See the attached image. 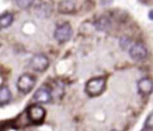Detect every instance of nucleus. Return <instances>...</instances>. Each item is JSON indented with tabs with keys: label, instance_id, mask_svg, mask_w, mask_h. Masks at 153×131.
Instances as JSON below:
<instances>
[{
	"label": "nucleus",
	"instance_id": "17",
	"mask_svg": "<svg viewBox=\"0 0 153 131\" xmlns=\"http://www.w3.org/2000/svg\"><path fill=\"white\" fill-rule=\"evenodd\" d=\"M112 131H115V130H112Z\"/></svg>",
	"mask_w": 153,
	"mask_h": 131
},
{
	"label": "nucleus",
	"instance_id": "4",
	"mask_svg": "<svg viewBox=\"0 0 153 131\" xmlns=\"http://www.w3.org/2000/svg\"><path fill=\"white\" fill-rule=\"evenodd\" d=\"M129 55L134 60H143L147 56V48L142 42H133L129 47Z\"/></svg>",
	"mask_w": 153,
	"mask_h": 131
},
{
	"label": "nucleus",
	"instance_id": "5",
	"mask_svg": "<svg viewBox=\"0 0 153 131\" xmlns=\"http://www.w3.org/2000/svg\"><path fill=\"white\" fill-rule=\"evenodd\" d=\"M27 113V117L29 119L35 123V124H38V123H42L44 117H45V109L42 107V106H38V105H32L27 108L26 111Z\"/></svg>",
	"mask_w": 153,
	"mask_h": 131
},
{
	"label": "nucleus",
	"instance_id": "13",
	"mask_svg": "<svg viewBox=\"0 0 153 131\" xmlns=\"http://www.w3.org/2000/svg\"><path fill=\"white\" fill-rule=\"evenodd\" d=\"M14 2H16V5L19 7V8H29L31 5H32V2H33V0H14Z\"/></svg>",
	"mask_w": 153,
	"mask_h": 131
},
{
	"label": "nucleus",
	"instance_id": "7",
	"mask_svg": "<svg viewBox=\"0 0 153 131\" xmlns=\"http://www.w3.org/2000/svg\"><path fill=\"white\" fill-rule=\"evenodd\" d=\"M51 100V91L48 87H41L33 94V101L38 103H48Z\"/></svg>",
	"mask_w": 153,
	"mask_h": 131
},
{
	"label": "nucleus",
	"instance_id": "12",
	"mask_svg": "<svg viewBox=\"0 0 153 131\" xmlns=\"http://www.w3.org/2000/svg\"><path fill=\"white\" fill-rule=\"evenodd\" d=\"M94 26H96V29L99 30V31L108 30V29L110 28V20H109V18H106V17H99V18L96 20Z\"/></svg>",
	"mask_w": 153,
	"mask_h": 131
},
{
	"label": "nucleus",
	"instance_id": "9",
	"mask_svg": "<svg viewBox=\"0 0 153 131\" xmlns=\"http://www.w3.org/2000/svg\"><path fill=\"white\" fill-rule=\"evenodd\" d=\"M59 10L61 13H72L75 10V2L73 0H63L60 2Z\"/></svg>",
	"mask_w": 153,
	"mask_h": 131
},
{
	"label": "nucleus",
	"instance_id": "3",
	"mask_svg": "<svg viewBox=\"0 0 153 131\" xmlns=\"http://www.w3.org/2000/svg\"><path fill=\"white\" fill-rule=\"evenodd\" d=\"M35 83H36V79L33 76L29 75V73H24L22 75L18 81H17V88L19 89V91L26 94L29 91L32 90V88L35 87Z\"/></svg>",
	"mask_w": 153,
	"mask_h": 131
},
{
	"label": "nucleus",
	"instance_id": "10",
	"mask_svg": "<svg viewBox=\"0 0 153 131\" xmlns=\"http://www.w3.org/2000/svg\"><path fill=\"white\" fill-rule=\"evenodd\" d=\"M11 100V91L6 85L0 87V106L8 103Z\"/></svg>",
	"mask_w": 153,
	"mask_h": 131
},
{
	"label": "nucleus",
	"instance_id": "16",
	"mask_svg": "<svg viewBox=\"0 0 153 131\" xmlns=\"http://www.w3.org/2000/svg\"><path fill=\"white\" fill-rule=\"evenodd\" d=\"M148 17H149V19H152V20H153V10H152V11H149Z\"/></svg>",
	"mask_w": 153,
	"mask_h": 131
},
{
	"label": "nucleus",
	"instance_id": "14",
	"mask_svg": "<svg viewBox=\"0 0 153 131\" xmlns=\"http://www.w3.org/2000/svg\"><path fill=\"white\" fill-rule=\"evenodd\" d=\"M120 43H121V48H122V49H129V47H130V44H131L133 42H131L130 38H128V37H122L121 41H120Z\"/></svg>",
	"mask_w": 153,
	"mask_h": 131
},
{
	"label": "nucleus",
	"instance_id": "15",
	"mask_svg": "<svg viewBox=\"0 0 153 131\" xmlns=\"http://www.w3.org/2000/svg\"><path fill=\"white\" fill-rule=\"evenodd\" d=\"M145 127L153 129V112L149 113V115L147 117V119H146V121H145Z\"/></svg>",
	"mask_w": 153,
	"mask_h": 131
},
{
	"label": "nucleus",
	"instance_id": "8",
	"mask_svg": "<svg viewBox=\"0 0 153 131\" xmlns=\"http://www.w3.org/2000/svg\"><path fill=\"white\" fill-rule=\"evenodd\" d=\"M137 89L139 93L142 95H149L153 91V81L148 77L141 78L137 81Z\"/></svg>",
	"mask_w": 153,
	"mask_h": 131
},
{
	"label": "nucleus",
	"instance_id": "11",
	"mask_svg": "<svg viewBox=\"0 0 153 131\" xmlns=\"http://www.w3.org/2000/svg\"><path fill=\"white\" fill-rule=\"evenodd\" d=\"M13 14L10 12H5L0 16V29H5L7 26H10L13 22Z\"/></svg>",
	"mask_w": 153,
	"mask_h": 131
},
{
	"label": "nucleus",
	"instance_id": "2",
	"mask_svg": "<svg viewBox=\"0 0 153 131\" xmlns=\"http://www.w3.org/2000/svg\"><path fill=\"white\" fill-rule=\"evenodd\" d=\"M72 34H73L72 26L68 23H62V24L56 26L55 32H54V37L60 43H63V42H67L72 37Z\"/></svg>",
	"mask_w": 153,
	"mask_h": 131
},
{
	"label": "nucleus",
	"instance_id": "6",
	"mask_svg": "<svg viewBox=\"0 0 153 131\" xmlns=\"http://www.w3.org/2000/svg\"><path fill=\"white\" fill-rule=\"evenodd\" d=\"M30 66H31V69H33L37 72H43L49 66V59L44 54H36L31 58Z\"/></svg>",
	"mask_w": 153,
	"mask_h": 131
},
{
	"label": "nucleus",
	"instance_id": "1",
	"mask_svg": "<svg viewBox=\"0 0 153 131\" xmlns=\"http://www.w3.org/2000/svg\"><path fill=\"white\" fill-rule=\"evenodd\" d=\"M105 85H106V81L104 77H94L87 81L85 85V91L91 97L99 96L104 91Z\"/></svg>",
	"mask_w": 153,
	"mask_h": 131
}]
</instances>
